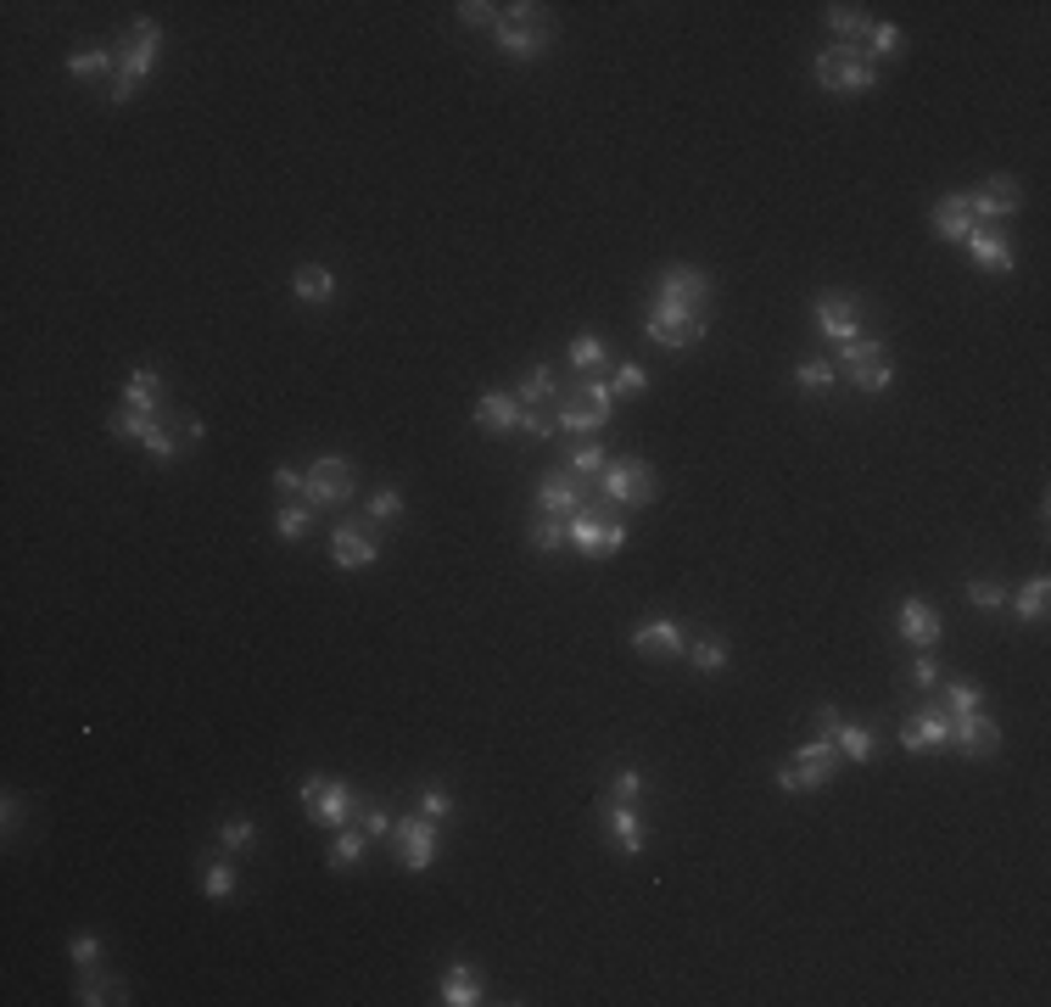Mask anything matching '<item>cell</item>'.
<instances>
[{
  "mask_svg": "<svg viewBox=\"0 0 1051 1007\" xmlns=\"http://www.w3.org/2000/svg\"><path fill=\"white\" fill-rule=\"evenodd\" d=\"M710 298H716V280L694 263H666L655 274V298L644 314V336L655 348H699L710 336Z\"/></svg>",
  "mask_w": 1051,
  "mask_h": 1007,
  "instance_id": "1",
  "label": "cell"
},
{
  "mask_svg": "<svg viewBox=\"0 0 1051 1007\" xmlns=\"http://www.w3.org/2000/svg\"><path fill=\"white\" fill-rule=\"evenodd\" d=\"M158 57H163V23H158V18H134L129 34L118 40V73H112V95H107V101L123 107L145 79H152Z\"/></svg>",
  "mask_w": 1051,
  "mask_h": 1007,
  "instance_id": "2",
  "label": "cell"
},
{
  "mask_svg": "<svg viewBox=\"0 0 1051 1007\" xmlns=\"http://www.w3.org/2000/svg\"><path fill=\"white\" fill-rule=\"evenodd\" d=\"M616 414V392L610 381L598 375H582V386H570L565 397H554V425L570 431V437H593V431H605Z\"/></svg>",
  "mask_w": 1051,
  "mask_h": 1007,
  "instance_id": "3",
  "label": "cell"
},
{
  "mask_svg": "<svg viewBox=\"0 0 1051 1007\" xmlns=\"http://www.w3.org/2000/svg\"><path fill=\"white\" fill-rule=\"evenodd\" d=\"M811 79H817V90H828V95H861V90L878 84V62H872L861 46H828V51L811 62Z\"/></svg>",
  "mask_w": 1051,
  "mask_h": 1007,
  "instance_id": "4",
  "label": "cell"
},
{
  "mask_svg": "<svg viewBox=\"0 0 1051 1007\" xmlns=\"http://www.w3.org/2000/svg\"><path fill=\"white\" fill-rule=\"evenodd\" d=\"M598 499H605V504H621V510H649V504L660 499V476H655L649 460L627 454V460L605 465V476H598Z\"/></svg>",
  "mask_w": 1051,
  "mask_h": 1007,
  "instance_id": "5",
  "label": "cell"
},
{
  "mask_svg": "<svg viewBox=\"0 0 1051 1007\" xmlns=\"http://www.w3.org/2000/svg\"><path fill=\"white\" fill-rule=\"evenodd\" d=\"M833 773H839V745L822 734V739L800 745V751L778 767V789H784V795H811V789H828Z\"/></svg>",
  "mask_w": 1051,
  "mask_h": 1007,
  "instance_id": "6",
  "label": "cell"
},
{
  "mask_svg": "<svg viewBox=\"0 0 1051 1007\" xmlns=\"http://www.w3.org/2000/svg\"><path fill=\"white\" fill-rule=\"evenodd\" d=\"M296 800L309 806V817L320 823V828H347V823H358V812H364V800L370 795H358L353 784H342V778H309L303 789H296Z\"/></svg>",
  "mask_w": 1051,
  "mask_h": 1007,
  "instance_id": "7",
  "label": "cell"
},
{
  "mask_svg": "<svg viewBox=\"0 0 1051 1007\" xmlns=\"http://www.w3.org/2000/svg\"><path fill=\"white\" fill-rule=\"evenodd\" d=\"M107 431H112V437H134V443H145V449H152V460H163V465H174V460L185 454V443H180L174 431L163 425V414H134V409H118V414L107 420Z\"/></svg>",
  "mask_w": 1051,
  "mask_h": 1007,
  "instance_id": "8",
  "label": "cell"
},
{
  "mask_svg": "<svg viewBox=\"0 0 1051 1007\" xmlns=\"http://www.w3.org/2000/svg\"><path fill=\"white\" fill-rule=\"evenodd\" d=\"M353 493H358V471H353L342 454H320V460L309 465V487H303L309 504L336 510V504H353Z\"/></svg>",
  "mask_w": 1051,
  "mask_h": 1007,
  "instance_id": "9",
  "label": "cell"
},
{
  "mask_svg": "<svg viewBox=\"0 0 1051 1007\" xmlns=\"http://www.w3.org/2000/svg\"><path fill=\"white\" fill-rule=\"evenodd\" d=\"M392 845H397V856H403V868H408V874H425L431 862H436V845H442L436 817H425V812H414V817H392Z\"/></svg>",
  "mask_w": 1051,
  "mask_h": 1007,
  "instance_id": "10",
  "label": "cell"
},
{
  "mask_svg": "<svg viewBox=\"0 0 1051 1007\" xmlns=\"http://www.w3.org/2000/svg\"><path fill=\"white\" fill-rule=\"evenodd\" d=\"M946 745H951V711L940 699L907 711V723H900V751L923 756V751H946Z\"/></svg>",
  "mask_w": 1051,
  "mask_h": 1007,
  "instance_id": "11",
  "label": "cell"
},
{
  "mask_svg": "<svg viewBox=\"0 0 1051 1007\" xmlns=\"http://www.w3.org/2000/svg\"><path fill=\"white\" fill-rule=\"evenodd\" d=\"M565 532H570V548L587 554V560H610V554L627 548V526L621 521H598L593 510H576L565 521Z\"/></svg>",
  "mask_w": 1051,
  "mask_h": 1007,
  "instance_id": "12",
  "label": "cell"
},
{
  "mask_svg": "<svg viewBox=\"0 0 1051 1007\" xmlns=\"http://www.w3.org/2000/svg\"><path fill=\"white\" fill-rule=\"evenodd\" d=\"M811 320H817V336H822L828 348L856 342V336H861V298H850V292H822V298L811 303Z\"/></svg>",
  "mask_w": 1051,
  "mask_h": 1007,
  "instance_id": "13",
  "label": "cell"
},
{
  "mask_svg": "<svg viewBox=\"0 0 1051 1007\" xmlns=\"http://www.w3.org/2000/svg\"><path fill=\"white\" fill-rule=\"evenodd\" d=\"M381 560V543H375V521H336L331 526V565L336 571H364Z\"/></svg>",
  "mask_w": 1051,
  "mask_h": 1007,
  "instance_id": "14",
  "label": "cell"
},
{
  "mask_svg": "<svg viewBox=\"0 0 1051 1007\" xmlns=\"http://www.w3.org/2000/svg\"><path fill=\"white\" fill-rule=\"evenodd\" d=\"M493 40H498L504 57H515V62H537V57L548 51V40H554V23H548V18H498Z\"/></svg>",
  "mask_w": 1051,
  "mask_h": 1007,
  "instance_id": "15",
  "label": "cell"
},
{
  "mask_svg": "<svg viewBox=\"0 0 1051 1007\" xmlns=\"http://www.w3.org/2000/svg\"><path fill=\"white\" fill-rule=\"evenodd\" d=\"M968 202H973L979 230H990V224H1001V219H1012V213L1023 208V185H1018L1012 174H990L979 191H968Z\"/></svg>",
  "mask_w": 1051,
  "mask_h": 1007,
  "instance_id": "16",
  "label": "cell"
},
{
  "mask_svg": "<svg viewBox=\"0 0 1051 1007\" xmlns=\"http://www.w3.org/2000/svg\"><path fill=\"white\" fill-rule=\"evenodd\" d=\"M633 649L644 661H677V655H688V627L677 616H649L633 627Z\"/></svg>",
  "mask_w": 1051,
  "mask_h": 1007,
  "instance_id": "17",
  "label": "cell"
},
{
  "mask_svg": "<svg viewBox=\"0 0 1051 1007\" xmlns=\"http://www.w3.org/2000/svg\"><path fill=\"white\" fill-rule=\"evenodd\" d=\"M951 745L962 751V756H996L1001 751V728H996V716L979 705V711H962V716H951Z\"/></svg>",
  "mask_w": 1051,
  "mask_h": 1007,
  "instance_id": "18",
  "label": "cell"
},
{
  "mask_svg": "<svg viewBox=\"0 0 1051 1007\" xmlns=\"http://www.w3.org/2000/svg\"><path fill=\"white\" fill-rule=\"evenodd\" d=\"M817 723H822V734L839 745V756H845V762H856V767H867V762H872V745H878V739H872V728H867V723H845V716H839V711H828V705L817 711Z\"/></svg>",
  "mask_w": 1051,
  "mask_h": 1007,
  "instance_id": "19",
  "label": "cell"
},
{
  "mask_svg": "<svg viewBox=\"0 0 1051 1007\" xmlns=\"http://www.w3.org/2000/svg\"><path fill=\"white\" fill-rule=\"evenodd\" d=\"M537 510L543 515H576V510H587V482L570 476V471H548L537 482Z\"/></svg>",
  "mask_w": 1051,
  "mask_h": 1007,
  "instance_id": "20",
  "label": "cell"
},
{
  "mask_svg": "<svg viewBox=\"0 0 1051 1007\" xmlns=\"http://www.w3.org/2000/svg\"><path fill=\"white\" fill-rule=\"evenodd\" d=\"M895 627H900V638H907V644H918V649H934V644H940V633H946L940 611H934V605H923L918 594H907V600H900V616H895Z\"/></svg>",
  "mask_w": 1051,
  "mask_h": 1007,
  "instance_id": "21",
  "label": "cell"
},
{
  "mask_svg": "<svg viewBox=\"0 0 1051 1007\" xmlns=\"http://www.w3.org/2000/svg\"><path fill=\"white\" fill-rule=\"evenodd\" d=\"M979 230V219H973V202H968V191H951V197H940L934 202V235L940 241H968Z\"/></svg>",
  "mask_w": 1051,
  "mask_h": 1007,
  "instance_id": "22",
  "label": "cell"
},
{
  "mask_svg": "<svg viewBox=\"0 0 1051 1007\" xmlns=\"http://www.w3.org/2000/svg\"><path fill=\"white\" fill-rule=\"evenodd\" d=\"M521 397L515 392H482L476 397V425L493 431V437H509V431H521Z\"/></svg>",
  "mask_w": 1051,
  "mask_h": 1007,
  "instance_id": "23",
  "label": "cell"
},
{
  "mask_svg": "<svg viewBox=\"0 0 1051 1007\" xmlns=\"http://www.w3.org/2000/svg\"><path fill=\"white\" fill-rule=\"evenodd\" d=\"M605 839L621 845L627 856H644V823H638V806H633V800H610V812H605Z\"/></svg>",
  "mask_w": 1051,
  "mask_h": 1007,
  "instance_id": "24",
  "label": "cell"
},
{
  "mask_svg": "<svg viewBox=\"0 0 1051 1007\" xmlns=\"http://www.w3.org/2000/svg\"><path fill=\"white\" fill-rule=\"evenodd\" d=\"M123 409H134V414H163V375H158V364H140V370L123 381Z\"/></svg>",
  "mask_w": 1051,
  "mask_h": 1007,
  "instance_id": "25",
  "label": "cell"
},
{
  "mask_svg": "<svg viewBox=\"0 0 1051 1007\" xmlns=\"http://www.w3.org/2000/svg\"><path fill=\"white\" fill-rule=\"evenodd\" d=\"M482 996H487V985H482V974L471 963H454L436 985V1001H447V1007H476Z\"/></svg>",
  "mask_w": 1051,
  "mask_h": 1007,
  "instance_id": "26",
  "label": "cell"
},
{
  "mask_svg": "<svg viewBox=\"0 0 1051 1007\" xmlns=\"http://www.w3.org/2000/svg\"><path fill=\"white\" fill-rule=\"evenodd\" d=\"M962 246H968V258H973L979 269H990V274H1012V269H1018V258H1012L1007 235H996V230H973Z\"/></svg>",
  "mask_w": 1051,
  "mask_h": 1007,
  "instance_id": "27",
  "label": "cell"
},
{
  "mask_svg": "<svg viewBox=\"0 0 1051 1007\" xmlns=\"http://www.w3.org/2000/svg\"><path fill=\"white\" fill-rule=\"evenodd\" d=\"M291 298H296V303H331V298H336V274H331L325 263L291 269Z\"/></svg>",
  "mask_w": 1051,
  "mask_h": 1007,
  "instance_id": "28",
  "label": "cell"
},
{
  "mask_svg": "<svg viewBox=\"0 0 1051 1007\" xmlns=\"http://www.w3.org/2000/svg\"><path fill=\"white\" fill-rule=\"evenodd\" d=\"M1045 600H1051V577L1040 571V577H1029L1023 588L1007 594V616H1012V622H1040V616H1045Z\"/></svg>",
  "mask_w": 1051,
  "mask_h": 1007,
  "instance_id": "29",
  "label": "cell"
},
{
  "mask_svg": "<svg viewBox=\"0 0 1051 1007\" xmlns=\"http://www.w3.org/2000/svg\"><path fill=\"white\" fill-rule=\"evenodd\" d=\"M822 23H828L833 46H861V40L872 34V18H867L861 7H828V12H822Z\"/></svg>",
  "mask_w": 1051,
  "mask_h": 1007,
  "instance_id": "30",
  "label": "cell"
},
{
  "mask_svg": "<svg viewBox=\"0 0 1051 1007\" xmlns=\"http://www.w3.org/2000/svg\"><path fill=\"white\" fill-rule=\"evenodd\" d=\"M856 392H889L895 386V364H889V353H878V359H861V364H845L839 370Z\"/></svg>",
  "mask_w": 1051,
  "mask_h": 1007,
  "instance_id": "31",
  "label": "cell"
},
{
  "mask_svg": "<svg viewBox=\"0 0 1051 1007\" xmlns=\"http://www.w3.org/2000/svg\"><path fill=\"white\" fill-rule=\"evenodd\" d=\"M79 1001H84V1007H101V1001H129V985H123L118 974L79 968Z\"/></svg>",
  "mask_w": 1051,
  "mask_h": 1007,
  "instance_id": "32",
  "label": "cell"
},
{
  "mask_svg": "<svg viewBox=\"0 0 1051 1007\" xmlns=\"http://www.w3.org/2000/svg\"><path fill=\"white\" fill-rule=\"evenodd\" d=\"M565 364H570V370H582V375H593V370H610V348L598 342L593 331H582V336H570Z\"/></svg>",
  "mask_w": 1051,
  "mask_h": 1007,
  "instance_id": "33",
  "label": "cell"
},
{
  "mask_svg": "<svg viewBox=\"0 0 1051 1007\" xmlns=\"http://www.w3.org/2000/svg\"><path fill=\"white\" fill-rule=\"evenodd\" d=\"M68 73L73 79H101V73H118V46H79L68 57Z\"/></svg>",
  "mask_w": 1051,
  "mask_h": 1007,
  "instance_id": "34",
  "label": "cell"
},
{
  "mask_svg": "<svg viewBox=\"0 0 1051 1007\" xmlns=\"http://www.w3.org/2000/svg\"><path fill=\"white\" fill-rule=\"evenodd\" d=\"M364 850H370V834L358 828V823H347V828H336V839H331V868H358L364 862Z\"/></svg>",
  "mask_w": 1051,
  "mask_h": 1007,
  "instance_id": "35",
  "label": "cell"
},
{
  "mask_svg": "<svg viewBox=\"0 0 1051 1007\" xmlns=\"http://www.w3.org/2000/svg\"><path fill=\"white\" fill-rule=\"evenodd\" d=\"M521 409H543V403H554L559 397V386H554V370L548 364H532L526 375H521Z\"/></svg>",
  "mask_w": 1051,
  "mask_h": 1007,
  "instance_id": "36",
  "label": "cell"
},
{
  "mask_svg": "<svg viewBox=\"0 0 1051 1007\" xmlns=\"http://www.w3.org/2000/svg\"><path fill=\"white\" fill-rule=\"evenodd\" d=\"M605 465H610V454L598 449V443H570V454H565V471L582 476V482H598V476H605Z\"/></svg>",
  "mask_w": 1051,
  "mask_h": 1007,
  "instance_id": "37",
  "label": "cell"
},
{
  "mask_svg": "<svg viewBox=\"0 0 1051 1007\" xmlns=\"http://www.w3.org/2000/svg\"><path fill=\"white\" fill-rule=\"evenodd\" d=\"M565 521H570V515H537V521H532V532H526V543H532L537 554H559V548L570 543Z\"/></svg>",
  "mask_w": 1051,
  "mask_h": 1007,
  "instance_id": "38",
  "label": "cell"
},
{
  "mask_svg": "<svg viewBox=\"0 0 1051 1007\" xmlns=\"http://www.w3.org/2000/svg\"><path fill=\"white\" fill-rule=\"evenodd\" d=\"M688 661H694L705 677L727 672V638H716V633H705V638H688Z\"/></svg>",
  "mask_w": 1051,
  "mask_h": 1007,
  "instance_id": "39",
  "label": "cell"
},
{
  "mask_svg": "<svg viewBox=\"0 0 1051 1007\" xmlns=\"http://www.w3.org/2000/svg\"><path fill=\"white\" fill-rule=\"evenodd\" d=\"M872 62H895L900 51H907V34H900L895 23H872V34H867V46H861Z\"/></svg>",
  "mask_w": 1051,
  "mask_h": 1007,
  "instance_id": "40",
  "label": "cell"
},
{
  "mask_svg": "<svg viewBox=\"0 0 1051 1007\" xmlns=\"http://www.w3.org/2000/svg\"><path fill=\"white\" fill-rule=\"evenodd\" d=\"M940 688H946V699H940V705H946L951 716H962V711H979V705H984V688H979L973 677H951V683H940Z\"/></svg>",
  "mask_w": 1051,
  "mask_h": 1007,
  "instance_id": "41",
  "label": "cell"
},
{
  "mask_svg": "<svg viewBox=\"0 0 1051 1007\" xmlns=\"http://www.w3.org/2000/svg\"><path fill=\"white\" fill-rule=\"evenodd\" d=\"M839 381V364L833 359H806V364H795V386H806V392H828Z\"/></svg>",
  "mask_w": 1051,
  "mask_h": 1007,
  "instance_id": "42",
  "label": "cell"
},
{
  "mask_svg": "<svg viewBox=\"0 0 1051 1007\" xmlns=\"http://www.w3.org/2000/svg\"><path fill=\"white\" fill-rule=\"evenodd\" d=\"M309 526H314V515H309L303 504H280V510H274V537H285V543L309 537Z\"/></svg>",
  "mask_w": 1051,
  "mask_h": 1007,
  "instance_id": "43",
  "label": "cell"
},
{
  "mask_svg": "<svg viewBox=\"0 0 1051 1007\" xmlns=\"http://www.w3.org/2000/svg\"><path fill=\"white\" fill-rule=\"evenodd\" d=\"M364 521H375V526H397V521H403V493H397V487H381V493H370V510H364Z\"/></svg>",
  "mask_w": 1051,
  "mask_h": 1007,
  "instance_id": "44",
  "label": "cell"
},
{
  "mask_svg": "<svg viewBox=\"0 0 1051 1007\" xmlns=\"http://www.w3.org/2000/svg\"><path fill=\"white\" fill-rule=\"evenodd\" d=\"M1007 583H996V577H973L968 583V605H979V611H1007Z\"/></svg>",
  "mask_w": 1051,
  "mask_h": 1007,
  "instance_id": "45",
  "label": "cell"
},
{
  "mask_svg": "<svg viewBox=\"0 0 1051 1007\" xmlns=\"http://www.w3.org/2000/svg\"><path fill=\"white\" fill-rule=\"evenodd\" d=\"M202 896H208V902H230V896H235V868H230V862H208Z\"/></svg>",
  "mask_w": 1051,
  "mask_h": 1007,
  "instance_id": "46",
  "label": "cell"
},
{
  "mask_svg": "<svg viewBox=\"0 0 1051 1007\" xmlns=\"http://www.w3.org/2000/svg\"><path fill=\"white\" fill-rule=\"evenodd\" d=\"M454 12L465 29H498V18H504V7H493V0H459Z\"/></svg>",
  "mask_w": 1051,
  "mask_h": 1007,
  "instance_id": "47",
  "label": "cell"
},
{
  "mask_svg": "<svg viewBox=\"0 0 1051 1007\" xmlns=\"http://www.w3.org/2000/svg\"><path fill=\"white\" fill-rule=\"evenodd\" d=\"M610 392H616V397H638V392H649V370H644V364H633V359H627V364H616Z\"/></svg>",
  "mask_w": 1051,
  "mask_h": 1007,
  "instance_id": "48",
  "label": "cell"
},
{
  "mask_svg": "<svg viewBox=\"0 0 1051 1007\" xmlns=\"http://www.w3.org/2000/svg\"><path fill=\"white\" fill-rule=\"evenodd\" d=\"M358 828H364L370 839H392V812L370 795V800H364V812H358Z\"/></svg>",
  "mask_w": 1051,
  "mask_h": 1007,
  "instance_id": "49",
  "label": "cell"
},
{
  "mask_svg": "<svg viewBox=\"0 0 1051 1007\" xmlns=\"http://www.w3.org/2000/svg\"><path fill=\"white\" fill-rule=\"evenodd\" d=\"M883 353V342H872V336H856V342H839L833 348V364L845 370V364H861V359H878Z\"/></svg>",
  "mask_w": 1051,
  "mask_h": 1007,
  "instance_id": "50",
  "label": "cell"
},
{
  "mask_svg": "<svg viewBox=\"0 0 1051 1007\" xmlns=\"http://www.w3.org/2000/svg\"><path fill=\"white\" fill-rule=\"evenodd\" d=\"M219 839H224V850L235 856V850H246V845L257 839V823H252V817H230V823L219 828Z\"/></svg>",
  "mask_w": 1051,
  "mask_h": 1007,
  "instance_id": "51",
  "label": "cell"
},
{
  "mask_svg": "<svg viewBox=\"0 0 1051 1007\" xmlns=\"http://www.w3.org/2000/svg\"><path fill=\"white\" fill-rule=\"evenodd\" d=\"M940 683H946V672H940L934 649H923V655H918V666H912V688H923V694H929V688H940Z\"/></svg>",
  "mask_w": 1051,
  "mask_h": 1007,
  "instance_id": "52",
  "label": "cell"
},
{
  "mask_svg": "<svg viewBox=\"0 0 1051 1007\" xmlns=\"http://www.w3.org/2000/svg\"><path fill=\"white\" fill-rule=\"evenodd\" d=\"M420 812H425V817H436V823H442V817H454V795L431 784V789H420Z\"/></svg>",
  "mask_w": 1051,
  "mask_h": 1007,
  "instance_id": "53",
  "label": "cell"
},
{
  "mask_svg": "<svg viewBox=\"0 0 1051 1007\" xmlns=\"http://www.w3.org/2000/svg\"><path fill=\"white\" fill-rule=\"evenodd\" d=\"M68 957H73V968H95L101 940H95V935H73V940H68Z\"/></svg>",
  "mask_w": 1051,
  "mask_h": 1007,
  "instance_id": "54",
  "label": "cell"
},
{
  "mask_svg": "<svg viewBox=\"0 0 1051 1007\" xmlns=\"http://www.w3.org/2000/svg\"><path fill=\"white\" fill-rule=\"evenodd\" d=\"M521 431H526V437H532V443H548V437H554V431H559V425H554L548 414H537V409H526V414H521Z\"/></svg>",
  "mask_w": 1051,
  "mask_h": 1007,
  "instance_id": "55",
  "label": "cell"
},
{
  "mask_svg": "<svg viewBox=\"0 0 1051 1007\" xmlns=\"http://www.w3.org/2000/svg\"><path fill=\"white\" fill-rule=\"evenodd\" d=\"M610 789H616V800H638V795H644V773H638V767H616V784H610Z\"/></svg>",
  "mask_w": 1051,
  "mask_h": 1007,
  "instance_id": "56",
  "label": "cell"
},
{
  "mask_svg": "<svg viewBox=\"0 0 1051 1007\" xmlns=\"http://www.w3.org/2000/svg\"><path fill=\"white\" fill-rule=\"evenodd\" d=\"M303 487H309V476H303V471H291V465H280V471H274V493H285V499H303Z\"/></svg>",
  "mask_w": 1051,
  "mask_h": 1007,
  "instance_id": "57",
  "label": "cell"
},
{
  "mask_svg": "<svg viewBox=\"0 0 1051 1007\" xmlns=\"http://www.w3.org/2000/svg\"><path fill=\"white\" fill-rule=\"evenodd\" d=\"M174 420H180V443H185V449L202 443V420H196V414H174Z\"/></svg>",
  "mask_w": 1051,
  "mask_h": 1007,
  "instance_id": "58",
  "label": "cell"
}]
</instances>
